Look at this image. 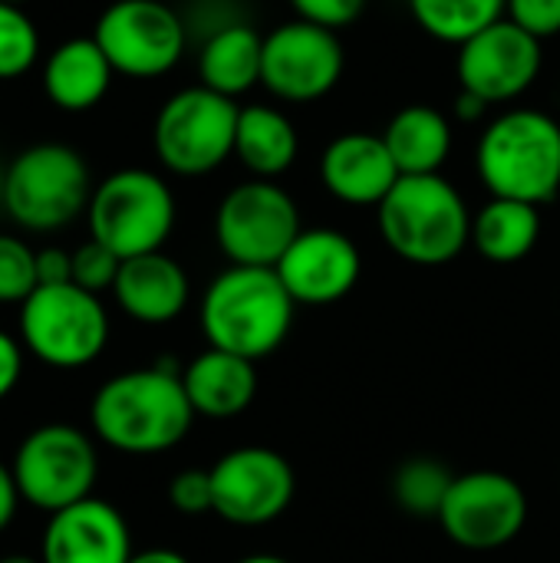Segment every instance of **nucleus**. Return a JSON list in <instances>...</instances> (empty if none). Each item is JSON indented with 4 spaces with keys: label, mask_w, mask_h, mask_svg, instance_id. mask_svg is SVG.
Returning <instances> with one entry per match:
<instances>
[{
    "label": "nucleus",
    "mask_w": 560,
    "mask_h": 563,
    "mask_svg": "<svg viewBox=\"0 0 560 563\" xmlns=\"http://www.w3.org/2000/svg\"><path fill=\"white\" fill-rule=\"evenodd\" d=\"M383 142L399 175H439L452 152V125L439 109L416 102L386 122Z\"/></svg>",
    "instance_id": "23"
},
{
    "label": "nucleus",
    "mask_w": 560,
    "mask_h": 563,
    "mask_svg": "<svg viewBox=\"0 0 560 563\" xmlns=\"http://www.w3.org/2000/svg\"><path fill=\"white\" fill-rule=\"evenodd\" d=\"M3 3H17V7H23L26 0H3Z\"/></svg>",
    "instance_id": "41"
},
{
    "label": "nucleus",
    "mask_w": 560,
    "mask_h": 563,
    "mask_svg": "<svg viewBox=\"0 0 560 563\" xmlns=\"http://www.w3.org/2000/svg\"><path fill=\"white\" fill-rule=\"evenodd\" d=\"M43 563H129L132 538L122 511L102 498H83L50 515L43 544Z\"/></svg>",
    "instance_id": "17"
},
{
    "label": "nucleus",
    "mask_w": 560,
    "mask_h": 563,
    "mask_svg": "<svg viewBox=\"0 0 560 563\" xmlns=\"http://www.w3.org/2000/svg\"><path fill=\"white\" fill-rule=\"evenodd\" d=\"M215 515L238 528H261L277 521L297 492V475L290 462L261 445L234 449L211 468Z\"/></svg>",
    "instance_id": "14"
},
{
    "label": "nucleus",
    "mask_w": 560,
    "mask_h": 563,
    "mask_svg": "<svg viewBox=\"0 0 560 563\" xmlns=\"http://www.w3.org/2000/svg\"><path fill=\"white\" fill-rule=\"evenodd\" d=\"M168 501L178 515L185 518H201L215 511V488H211V472H178L168 485Z\"/></svg>",
    "instance_id": "31"
},
{
    "label": "nucleus",
    "mask_w": 560,
    "mask_h": 563,
    "mask_svg": "<svg viewBox=\"0 0 560 563\" xmlns=\"http://www.w3.org/2000/svg\"><path fill=\"white\" fill-rule=\"evenodd\" d=\"M505 13L515 26L538 40L560 33V0H508Z\"/></svg>",
    "instance_id": "33"
},
{
    "label": "nucleus",
    "mask_w": 560,
    "mask_h": 563,
    "mask_svg": "<svg viewBox=\"0 0 560 563\" xmlns=\"http://www.w3.org/2000/svg\"><path fill=\"white\" fill-rule=\"evenodd\" d=\"M36 280L40 284H73V254L63 247L36 251Z\"/></svg>",
    "instance_id": "34"
},
{
    "label": "nucleus",
    "mask_w": 560,
    "mask_h": 563,
    "mask_svg": "<svg viewBox=\"0 0 560 563\" xmlns=\"http://www.w3.org/2000/svg\"><path fill=\"white\" fill-rule=\"evenodd\" d=\"M399 168L383 142L370 132H343L320 155L323 188L353 208H380V201L399 181Z\"/></svg>",
    "instance_id": "18"
},
{
    "label": "nucleus",
    "mask_w": 560,
    "mask_h": 563,
    "mask_svg": "<svg viewBox=\"0 0 560 563\" xmlns=\"http://www.w3.org/2000/svg\"><path fill=\"white\" fill-rule=\"evenodd\" d=\"M99 442L125 455H158L175 449L195 422V409L175 363H155L106 379L89 406Z\"/></svg>",
    "instance_id": "1"
},
{
    "label": "nucleus",
    "mask_w": 560,
    "mask_h": 563,
    "mask_svg": "<svg viewBox=\"0 0 560 563\" xmlns=\"http://www.w3.org/2000/svg\"><path fill=\"white\" fill-rule=\"evenodd\" d=\"M541 40L502 16L459 46L455 69L462 89L492 106L525 96L541 73Z\"/></svg>",
    "instance_id": "15"
},
{
    "label": "nucleus",
    "mask_w": 560,
    "mask_h": 563,
    "mask_svg": "<svg viewBox=\"0 0 560 563\" xmlns=\"http://www.w3.org/2000/svg\"><path fill=\"white\" fill-rule=\"evenodd\" d=\"M92 198L86 158L63 142H36L3 168L0 208L26 231H59Z\"/></svg>",
    "instance_id": "5"
},
{
    "label": "nucleus",
    "mask_w": 560,
    "mask_h": 563,
    "mask_svg": "<svg viewBox=\"0 0 560 563\" xmlns=\"http://www.w3.org/2000/svg\"><path fill=\"white\" fill-rule=\"evenodd\" d=\"M300 231L297 201L271 178L234 185L215 211V241L238 267H277Z\"/></svg>",
    "instance_id": "10"
},
{
    "label": "nucleus",
    "mask_w": 560,
    "mask_h": 563,
    "mask_svg": "<svg viewBox=\"0 0 560 563\" xmlns=\"http://www.w3.org/2000/svg\"><path fill=\"white\" fill-rule=\"evenodd\" d=\"M23 373V343L0 330V402L17 389Z\"/></svg>",
    "instance_id": "35"
},
{
    "label": "nucleus",
    "mask_w": 560,
    "mask_h": 563,
    "mask_svg": "<svg viewBox=\"0 0 560 563\" xmlns=\"http://www.w3.org/2000/svg\"><path fill=\"white\" fill-rule=\"evenodd\" d=\"M455 475L436 459H409L393 478V498L413 518H439Z\"/></svg>",
    "instance_id": "27"
},
{
    "label": "nucleus",
    "mask_w": 560,
    "mask_h": 563,
    "mask_svg": "<svg viewBox=\"0 0 560 563\" xmlns=\"http://www.w3.org/2000/svg\"><path fill=\"white\" fill-rule=\"evenodd\" d=\"M119 267H122V257L112 254L106 244H99L92 238L73 251V284L89 290V294L112 290V284L119 277Z\"/></svg>",
    "instance_id": "30"
},
{
    "label": "nucleus",
    "mask_w": 560,
    "mask_h": 563,
    "mask_svg": "<svg viewBox=\"0 0 560 563\" xmlns=\"http://www.w3.org/2000/svg\"><path fill=\"white\" fill-rule=\"evenodd\" d=\"M376 218L386 247L416 267H442L472 241L469 205L442 175H403L380 201Z\"/></svg>",
    "instance_id": "3"
},
{
    "label": "nucleus",
    "mask_w": 560,
    "mask_h": 563,
    "mask_svg": "<svg viewBox=\"0 0 560 563\" xmlns=\"http://www.w3.org/2000/svg\"><path fill=\"white\" fill-rule=\"evenodd\" d=\"M92 40L116 73L129 79H158L182 63L188 23L162 0H112L99 13Z\"/></svg>",
    "instance_id": "11"
},
{
    "label": "nucleus",
    "mask_w": 560,
    "mask_h": 563,
    "mask_svg": "<svg viewBox=\"0 0 560 563\" xmlns=\"http://www.w3.org/2000/svg\"><path fill=\"white\" fill-rule=\"evenodd\" d=\"M541 238V214L538 205L492 198L472 218V244L492 264H518L525 261Z\"/></svg>",
    "instance_id": "25"
},
{
    "label": "nucleus",
    "mask_w": 560,
    "mask_h": 563,
    "mask_svg": "<svg viewBox=\"0 0 560 563\" xmlns=\"http://www.w3.org/2000/svg\"><path fill=\"white\" fill-rule=\"evenodd\" d=\"M238 563H290V561H284V558H277V554H251V558H241Z\"/></svg>",
    "instance_id": "39"
},
{
    "label": "nucleus",
    "mask_w": 560,
    "mask_h": 563,
    "mask_svg": "<svg viewBox=\"0 0 560 563\" xmlns=\"http://www.w3.org/2000/svg\"><path fill=\"white\" fill-rule=\"evenodd\" d=\"M241 106L208 86L172 92L152 125L155 158L182 178H198L221 168L234 155Z\"/></svg>",
    "instance_id": "8"
},
{
    "label": "nucleus",
    "mask_w": 560,
    "mask_h": 563,
    "mask_svg": "<svg viewBox=\"0 0 560 563\" xmlns=\"http://www.w3.org/2000/svg\"><path fill=\"white\" fill-rule=\"evenodd\" d=\"M112 63L92 36H73L50 49L43 63V92L63 112L96 109L112 86Z\"/></svg>",
    "instance_id": "20"
},
{
    "label": "nucleus",
    "mask_w": 560,
    "mask_h": 563,
    "mask_svg": "<svg viewBox=\"0 0 560 563\" xmlns=\"http://www.w3.org/2000/svg\"><path fill=\"white\" fill-rule=\"evenodd\" d=\"M274 271L284 280L294 303L330 307L356 287L363 257L343 231L310 228L297 234V241L287 247Z\"/></svg>",
    "instance_id": "16"
},
{
    "label": "nucleus",
    "mask_w": 560,
    "mask_h": 563,
    "mask_svg": "<svg viewBox=\"0 0 560 563\" xmlns=\"http://www.w3.org/2000/svg\"><path fill=\"white\" fill-rule=\"evenodd\" d=\"M347 53L333 30L290 20L264 36L261 86L284 102H317L340 82Z\"/></svg>",
    "instance_id": "13"
},
{
    "label": "nucleus",
    "mask_w": 560,
    "mask_h": 563,
    "mask_svg": "<svg viewBox=\"0 0 560 563\" xmlns=\"http://www.w3.org/2000/svg\"><path fill=\"white\" fill-rule=\"evenodd\" d=\"M0 195H3V168H0Z\"/></svg>",
    "instance_id": "42"
},
{
    "label": "nucleus",
    "mask_w": 560,
    "mask_h": 563,
    "mask_svg": "<svg viewBox=\"0 0 560 563\" xmlns=\"http://www.w3.org/2000/svg\"><path fill=\"white\" fill-rule=\"evenodd\" d=\"M436 521L446 538L465 551H498L525 531L528 495L502 472L455 475Z\"/></svg>",
    "instance_id": "12"
},
{
    "label": "nucleus",
    "mask_w": 560,
    "mask_h": 563,
    "mask_svg": "<svg viewBox=\"0 0 560 563\" xmlns=\"http://www.w3.org/2000/svg\"><path fill=\"white\" fill-rule=\"evenodd\" d=\"M297 13V20L317 23L323 30H343L360 20L366 10V0H287Z\"/></svg>",
    "instance_id": "32"
},
{
    "label": "nucleus",
    "mask_w": 560,
    "mask_h": 563,
    "mask_svg": "<svg viewBox=\"0 0 560 563\" xmlns=\"http://www.w3.org/2000/svg\"><path fill=\"white\" fill-rule=\"evenodd\" d=\"M20 488H17V478H13V468L0 462V531L10 528L13 515H17V505H20Z\"/></svg>",
    "instance_id": "36"
},
{
    "label": "nucleus",
    "mask_w": 560,
    "mask_h": 563,
    "mask_svg": "<svg viewBox=\"0 0 560 563\" xmlns=\"http://www.w3.org/2000/svg\"><path fill=\"white\" fill-rule=\"evenodd\" d=\"M20 343L53 369H83L109 343V313L99 294L76 284H40L20 303Z\"/></svg>",
    "instance_id": "7"
},
{
    "label": "nucleus",
    "mask_w": 560,
    "mask_h": 563,
    "mask_svg": "<svg viewBox=\"0 0 560 563\" xmlns=\"http://www.w3.org/2000/svg\"><path fill=\"white\" fill-rule=\"evenodd\" d=\"M300 152V139L294 122L274 106H244L238 115L234 155L254 178L284 175Z\"/></svg>",
    "instance_id": "24"
},
{
    "label": "nucleus",
    "mask_w": 560,
    "mask_h": 563,
    "mask_svg": "<svg viewBox=\"0 0 560 563\" xmlns=\"http://www.w3.org/2000/svg\"><path fill=\"white\" fill-rule=\"evenodd\" d=\"M508 0H409V13L422 33L439 43L462 46L505 16Z\"/></svg>",
    "instance_id": "26"
},
{
    "label": "nucleus",
    "mask_w": 560,
    "mask_h": 563,
    "mask_svg": "<svg viewBox=\"0 0 560 563\" xmlns=\"http://www.w3.org/2000/svg\"><path fill=\"white\" fill-rule=\"evenodd\" d=\"M86 221L92 241L122 261L155 254L175 228V195L149 168H119L92 188Z\"/></svg>",
    "instance_id": "6"
},
{
    "label": "nucleus",
    "mask_w": 560,
    "mask_h": 563,
    "mask_svg": "<svg viewBox=\"0 0 560 563\" xmlns=\"http://www.w3.org/2000/svg\"><path fill=\"white\" fill-rule=\"evenodd\" d=\"M10 468L20 498L36 511L56 515L83 498H92V485L99 478V455L83 429L66 422H46L17 445Z\"/></svg>",
    "instance_id": "9"
},
{
    "label": "nucleus",
    "mask_w": 560,
    "mask_h": 563,
    "mask_svg": "<svg viewBox=\"0 0 560 563\" xmlns=\"http://www.w3.org/2000/svg\"><path fill=\"white\" fill-rule=\"evenodd\" d=\"M475 168L492 198L548 205L560 191V122L541 109H508L479 135Z\"/></svg>",
    "instance_id": "4"
},
{
    "label": "nucleus",
    "mask_w": 560,
    "mask_h": 563,
    "mask_svg": "<svg viewBox=\"0 0 560 563\" xmlns=\"http://www.w3.org/2000/svg\"><path fill=\"white\" fill-rule=\"evenodd\" d=\"M485 109H488V102L479 99V96L469 92V89H462L459 99H455V119H459V122H479V119L485 115Z\"/></svg>",
    "instance_id": "37"
},
{
    "label": "nucleus",
    "mask_w": 560,
    "mask_h": 563,
    "mask_svg": "<svg viewBox=\"0 0 560 563\" xmlns=\"http://www.w3.org/2000/svg\"><path fill=\"white\" fill-rule=\"evenodd\" d=\"M182 386L188 393V402H191L195 416L234 419L254 402L257 373H254L251 360L208 346L201 356H195L185 366Z\"/></svg>",
    "instance_id": "21"
},
{
    "label": "nucleus",
    "mask_w": 560,
    "mask_h": 563,
    "mask_svg": "<svg viewBox=\"0 0 560 563\" xmlns=\"http://www.w3.org/2000/svg\"><path fill=\"white\" fill-rule=\"evenodd\" d=\"M188 294L191 284L185 267L162 251L122 261L119 277L112 284V297L122 313L149 327L172 323L175 317H182V310L188 307Z\"/></svg>",
    "instance_id": "19"
},
{
    "label": "nucleus",
    "mask_w": 560,
    "mask_h": 563,
    "mask_svg": "<svg viewBox=\"0 0 560 563\" xmlns=\"http://www.w3.org/2000/svg\"><path fill=\"white\" fill-rule=\"evenodd\" d=\"M294 297L274 267L221 271L201 297V333L208 346L251 363L277 353L294 327Z\"/></svg>",
    "instance_id": "2"
},
{
    "label": "nucleus",
    "mask_w": 560,
    "mask_h": 563,
    "mask_svg": "<svg viewBox=\"0 0 560 563\" xmlns=\"http://www.w3.org/2000/svg\"><path fill=\"white\" fill-rule=\"evenodd\" d=\"M0 563H43L40 558H30V554H10V558H0Z\"/></svg>",
    "instance_id": "40"
},
{
    "label": "nucleus",
    "mask_w": 560,
    "mask_h": 563,
    "mask_svg": "<svg viewBox=\"0 0 560 563\" xmlns=\"http://www.w3.org/2000/svg\"><path fill=\"white\" fill-rule=\"evenodd\" d=\"M129 563H188V558L178 554V551H168V548H152V551L132 554Z\"/></svg>",
    "instance_id": "38"
},
{
    "label": "nucleus",
    "mask_w": 560,
    "mask_h": 563,
    "mask_svg": "<svg viewBox=\"0 0 560 563\" xmlns=\"http://www.w3.org/2000/svg\"><path fill=\"white\" fill-rule=\"evenodd\" d=\"M264 66V36L251 23H228L205 36L198 49V76L201 86L238 99L261 82Z\"/></svg>",
    "instance_id": "22"
},
{
    "label": "nucleus",
    "mask_w": 560,
    "mask_h": 563,
    "mask_svg": "<svg viewBox=\"0 0 560 563\" xmlns=\"http://www.w3.org/2000/svg\"><path fill=\"white\" fill-rule=\"evenodd\" d=\"M36 287V251L13 234H0V303H23Z\"/></svg>",
    "instance_id": "29"
},
{
    "label": "nucleus",
    "mask_w": 560,
    "mask_h": 563,
    "mask_svg": "<svg viewBox=\"0 0 560 563\" xmlns=\"http://www.w3.org/2000/svg\"><path fill=\"white\" fill-rule=\"evenodd\" d=\"M40 59V33L30 13L0 0V82L26 76Z\"/></svg>",
    "instance_id": "28"
}]
</instances>
